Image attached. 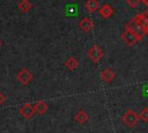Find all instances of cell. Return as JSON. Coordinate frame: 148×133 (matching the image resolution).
<instances>
[{"mask_svg": "<svg viewBox=\"0 0 148 133\" xmlns=\"http://www.w3.org/2000/svg\"><path fill=\"white\" fill-rule=\"evenodd\" d=\"M120 37H121L123 42H125V44L128 45V46H133L138 42L143 39V37H141L139 34H136L135 31H133L131 29H127V28H125V30H124V32L121 34Z\"/></svg>", "mask_w": 148, "mask_h": 133, "instance_id": "cell-1", "label": "cell"}, {"mask_svg": "<svg viewBox=\"0 0 148 133\" xmlns=\"http://www.w3.org/2000/svg\"><path fill=\"white\" fill-rule=\"evenodd\" d=\"M121 120H123V123H124L127 127L133 128L134 126L138 125V123H139V120H140V117H139V114H138L135 111L128 109V110L125 111V113L121 116Z\"/></svg>", "mask_w": 148, "mask_h": 133, "instance_id": "cell-2", "label": "cell"}, {"mask_svg": "<svg viewBox=\"0 0 148 133\" xmlns=\"http://www.w3.org/2000/svg\"><path fill=\"white\" fill-rule=\"evenodd\" d=\"M104 56V51L98 46V45H92L88 50V58L92 62H98Z\"/></svg>", "mask_w": 148, "mask_h": 133, "instance_id": "cell-3", "label": "cell"}, {"mask_svg": "<svg viewBox=\"0 0 148 133\" xmlns=\"http://www.w3.org/2000/svg\"><path fill=\"white\" fill-rule=\"evenodd\" d=\"M32 73L27 69V68H21L16 75V80L22 84V86H27L29 82H31L32 80Z\"/></svg>", "mask_w": 148, "mask_h": 133, "instance_id": "cell-4", "label": "cell"}, {"mask_svg": "<svg viewBox=\"0 0 148 133\" xmlns=\"http://www.w3.org/2000/svg\"><path fill=\"white\" fill-rule=\"evenodd\" d=\"M18 112H20V114H21L24 119H30V118L36 113L35 105L29 104V103H25V104H23V105L18 109Z\"/></svg>", "mask_w": 148, "mask_h": 133, "instance_id": "cell-5", "label": "cell"}, {"mask_svg": "<svg viewBox=\"0 0 148 133\" xmlns=\"http://www.w3.org/2000/svg\"><path fill=\"white\" fill-rule=\"evenodd\" d=\"M99 77L102 81H104L105 83H110L114 77H116V73L111 69V68H105L99 74Z\"/></svg>", "mask_w": 148, "mask_h": 133, "instance_id": "cell-6", "label": "cell"}, {"mask_svg": "<svg viewBox=\"0 0 148 133\" xmlns=\"http://www.w3.org/2000/svg\"><path fill=\"white\" fill-rule=\"evenodd\" d=\"M98 14H99L103 19H109V17H111L112 14H113V8H112L111 5H109V3H104L103 6L99 7V9H98Z\"/></svg>", "mask_w": 148, "mask_h": 133, "instance_id": "cell-7", "label": "cell"}, {"mask_svg": "<svg viewBox=\"0 0 148 133\" xmlns=\"http://www.w3.org/2000/svg\"><path fill=\"white\" fill-rule=\"evenodd\" d=\"M79 27H80V29H81L82 31L88 32V31H90V30L92 29L94 22H92V20H91L90 17H83V19L79 22Z\"/></svg>", "mask_w": 148, "mask_h": 133, "instance_id": "cell-8", "label": "cell"}, {"mask_svg": "<svg viewBox=\"0 0 148 133\" xmlns=\"http://www.w3.org/2000/svg\"><path fill=\"white\" fill-rule=\"evenodd\" d=\"M84 8L88 13H95L96 10L99 9V2L98 0H86Z\"/></svg>", "mask_w": 148, "mask_h": 133, "instance_id": "cell-9", "label": "cell"}, {"mask_svg": "<svg viewBox=\"0 0 148 133\" xmlns=\"http://www.w3.org/2000/svg\"><path fill=\"white\" fill-rule=\"evenodd\" d=\"M74 118H75L76 123H79L80 125H83V124H86V123L88 121V119H89V117H88L87 112H86L84 110H82V109L77 110V112L75 113Z\"/></svg>", "mask_w": 148, "mask_h": 133, "instance_id": "cell-10", "label": "cell"}, {"mask_svg": "<svg viewBox=\"0 0 148 133\" xmlns=\"http://www.w3.org/2000/svg\"><path fill=\"white\" fill-rule=\"evenodd\" d=\"M65 66L69 69V71H75L79 67V60L75 57H68L65 61Z\"/></svg>", "mask_w": 148, "mask_h": 133, "instance_id": "cell-11", "label": "cell"}, {"mask_svg": "<svg viewBox=\"0 0 148 133\" xmlns=\"http://www.w3.org/2000/svg\"><path fill=\"white\" fill-rule=\"evenodd\" d=\"M47 109H49V105L46 104L45 101H38L35 104V110L37 114H44L47 111Z\"/></svg>", "mask_w": 148, "mask_h": 133, "instance_id": "cell-12", "label": "cell"}, {"mask_svg": "<svg viewBox=\"0 0 148 133\" xmlns=\"http://www.w3.org/2000/svg\"><path fill=\"white\" fill-rule=\"evenodd\" d=\"M31 7H32V5H31V2H30L29 0H21V1L18 2V5H17V8H18L22 13H28Z\"/></svg>", "mask_w": 148, "mask_h": 133, "instance_id": "cell-13", "label": "cell"}, {"mask_svg": "<svg viewBox=\"0 0 148 133\" xmlns=\"http://www.w3.org/2000/svg\"><path fill=\"white\" fill-rule=\"evenodd\" d=\"M139 117H140V120H142L145 123H148V108L147 106L141 109V111L139 113Z\"/></svg>", "mask_w": 148, "mask_h": 133, "instance_id": "cell-14", "label": "cell"}, {"mask_svg": "<svg viewBox=\"0 0 148 133\" xmlns=\"http://www.w3.org/2000/svg\"><path fill=\"white\" fill-rule=\"evenodd\" d=\"M139 15H140V19H141V21L143 22L145 27L147 28V27H148V12H143V13H140Z\"/></svg>", "mask_w": 148, "mask_h": 133, "instance_id": "cell-15", "label": "cell"}, {"mask_svg": "<svg viewBox=\"0 0 148 133\" xmlns=\"http://www.w3.org/2000/svg\"><path fill=\"white\" fill-rule=\"evenodd\" d=\"M140 2H141V0H126L127 6H130L131 8H136Z\"/></svg>", "mask_w": 148, "mask_h": 133, "instance_id": "cell-16", "label": "cell"}, {"mask_svg": "<svg viewBox=\"0 0 148 133\" xmlns=\"http://www.w3.org/2000/svg\"><path fill=\"white\" fill-rule=\"evenodd\" d=\"M5 101H6V97H5V95H3V94L0 91V106H1V105L5 103Z\"/></svg>", "mask_w": 148, "mask_h": 133, "instance_id": "cell-17", "label": "cell"}, {"mask_svg": "<svg viewBox=\"0 0 148 133\" xmlns=\"http://www.w3.org/2000/svg\"><path fill=\"white\" fill-rule=\"evenodd\" d=\"M141 2L143 5H146V7H148V0H141Z\"/></svg>", "mask_w": 148, "mask_h": 133, "instance_id": "cell-18", "label": "cell"}, {"mask_svg": "<svg viewBox=\"0 0 148 133\" xmlns=\"http://www.w3.org/2000/svg\"><path fill=\"white\" fill-rule=\"evenodd\" d=\"M145 34H146V36H148V27L146 28V31H145Z\"/></svg>", "mask_w": 148, "mask_h": 133, "instance_id": "cell-19", "label": "cell"}, {"mask_svg": "<svg viewBox=\"0 0 148 133\" xmlns=\"http://www.w3.org/2000/svg\"><path fill=\"white\" fill-rule=\"evenodd\" d=\"M0 46H1V40H0Z\"/></svg>", "mask_w": 148, "mask_h": 133, "instance_id": "cell-20", "label": "cell"}]
</instances>
